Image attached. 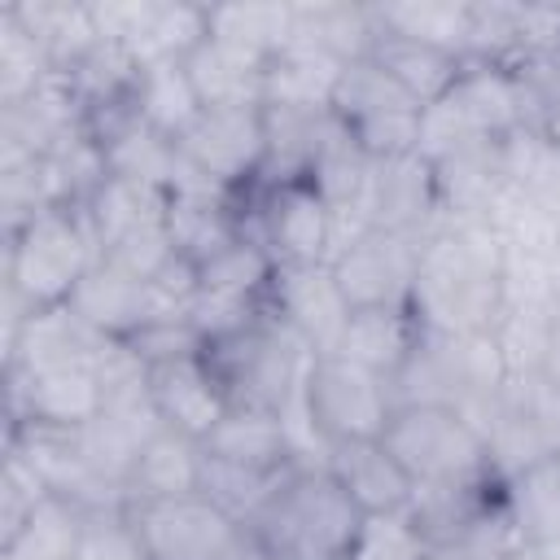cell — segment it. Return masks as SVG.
<instances>
[{"instance_id":"34","label":"cell","mask_w":560,"mask_h":560,"mask_svg":"<svg viewBox=\"0 0 560 560\" xmlns=\"http://www.w3.org/2000/svg\"><path fill=\"white\" fill-rule=\"evenodd\" d=\"M429 551L433 547L424 542L411 512H394V516H368L363 521L350 560H429Z\"/></svg>"},{"instance_id":"23","label":"cell","mask_w":560,"mask_h":560,"mask_svg":"<svg viewBox=\"0 0 560 560\" xmlns=\"http://www.w3.org/2000/svg\"><path fill=\"white\" fill-rule=\"evenodd\" d=\"M171 206V192L162 188H149V184H136V179H122V175H105V184L79 206L88 228H92V241L96 249H114L127 232L162 219Z\"/></svg>"},{"instance_id":"27","label":"cell","mask_w":560,"mask_h":560,"mask_svg":"<svg viewBox=\"0 0 560 560\" xmlns=\"http://www.w3.org/2000/svg\"><path fill=\"white\" fill-rule=\"evenodd\" d=\"M372 35V4H293V39L328 52L341 66L368 57Z\"/></svg>"},{"instance_id":"19","label":"cell","mask_w":560,"mask_h":560,"mask_svg":"<svg viewBox=\"0 0 560 560\" xmlns=\"http://www.w3.org/2000/svg\"><path fill=\"white\" fill-rule=\"evenodd\" d=\"M372 22H376V18H372ZM368 61L381 66V70H385L411 101H420L424 109L438 105V101H446L451 88H455L459 74H464V57L442 52V48H433V44H420V39H411V35L385 31L381 22H376V35H372Z\"/></svg>"},{"instance_id":"9","label":"cell","mask_w":560,"mask_h":560,"mask_svg":"<svg viewBox=\"0 0 560 560\" xmlns=\"http://www.w3.org/2000/svg\"><path fill=\"white\" fill-rule=\"evenodd\" d=\"M9 429H83L105 411V389L92 359H61L44 368H4Z\"/></svg>"},{"instance_id":"31","label":"cell","mask_w":560,"mask_h":560,"mask_svg":"<svg viewBox=\"0 0 560 560\" xmlns=\"http://www.w3.org/2000/svg\"><path fill=\"white\" fill-rule=\"evenodd\" d=\"M79 529H83V508L61 494H48L0 551L26 556V560H70Z\"/></svg>"},{"instance_id":"3","label":"cell","mask_w":560,"mask_h":560,"mask_svg":"<svg viewBox=\"0 0 560 560\" xmlns=\"http://www.w3.org/2000/svg\"><path fill=\"white\" fill-rule=\"evenodd\" d=\"M96 258L101 249L79 206L35 210L4 232V293L26 311L66 306Z\"/></svg>"},{"instance_id":"35","label":"cell","mask_w":560,"mask_h":560,"mask_svg":"<svg viewBox=\"0 0 560 560\" xmlns=\"http://www.w3.org/2000/svg\"><path fill=\"white\" fill-rule=\"evenodd\" d=\"M70 560H144L140 538L127 521V508H96L83 512V529Z\"/></svg>"},{"instance_id":"37","label":"cell","mask_w":560,"mask_h":560,"mask_svg":"<svg viewBox=\"0 0 560 560\" xmlns=\"http://www.w3.org/2000/svg\"><path fill=\"white\" fill-rule=\"evenodd\" d=\"M538 381L560 389V315L551 324V337H547V350H542V368H538Z\"/></svg>"},{"instance_id":"16","label":"cell","mask_w":560,"mask_h":560,"mask_svg":"<svg viewBox=\"0 0 560 560\" xmlns=\"http://www.w3.org/2000/svg\"><path fill=\"white\" fill-rule=\"evenodd\" d=\"M149 402L166 429H179L197 442H206V433L228 411V398H223V389H219V381L201 354L149 368Z\"/></svg>"},{"instance_id":"21","label":"cell","mask_w":560,"mask_h":560,"mask_svg":"<svg viewBox=\"0 0 560 560\" xmlns=\"http://www.w3.org/2000/svg\"><path fill=\"white\" fill-rule=\"evenodd\" d=\"M201 468H206L201 442L179 429L158 424L127 472V503L192 494V490H201Z\"/></svg>"},{"instance_id":"6","label":"cell","mask_w":560,"mask_h":560,"mask_svg":"<svg viewBox=\"0 0 560 560\" xmlns=\"http://www.w3.org/2000/svg\"><path fill=\"white\" fill-rule=\"evenodd\" d=\"M298 407H302L306 424L315 429V438L328 451L337 442L381 438L398 398H394V385L385 376H376L363 363L328 350V354H311Z\"/></svg>"},{"instance_id":"8","label":"cell","mask_w":560,"mask_h":560,"mask_svg":"<svg viewBox=\"0 0 560 560\" xmlns=\"http://www.w3.org/2000/svg\"><path fill=\"white\" fill-rule=\"evenodd\" d=\"M122 508L144 560H232L245 547V525L201 490Z\"/></svg>"},{"instance_id":"2","label":"cell","mask_w":560,"mask_h":560,"mask_svg":"<svg viewBox=\"0 0 560 560\" xmlns=\"http://www.w3.org/2000/svg\"><path fill=\"white\" fill-rule=\"evenodd\" d=\"M363 521L324 464H298L245 521V538L262 560H350Z\"/></svg>"},{"instance_id":"28","label":"cell","mask_w":560,"mask_h":560,"mask_svg":"<svg viewBox=\"0 0 560 560\" xmlns=\"http://www.w3.org/2000/svg\"><path fill=\"white\" fill-rule=\"evenodd\" d=\"M508 503L529 547H556L560 542V451L512 472Z\"/></svg>"},{"instance_id":"1","label":"cell","mask_w":560,"mask_h":560,"mask_svg":"<svg viewBox=\"0 0 560 560\" xmlns=\"http://www.w3.org/2000/svg\"><path fill=\"white\" fill-rule=\"evenodd\" d=\"M411 306L433 332H486L503 311V245L486 219H442L420 245Z\"/></svg>"},{"instance_id":"11","label":"cell","mask_w":560,"mask_h":560,"mask_svg":"<svg viewBox=\"0 0 560 560\" xmlns=\"http://www.w3.org/2000/svg\"><path fill=\"white\" fill-rule=\"evenodd\" d=\"M420 245L416 236H398V232H381L368 228L354 241H346L337 249V258L328 262L341 298L350 302V311L363 306H407L416 293V276H420Z\"/></svg>"},{"instance_id":"33","label":"cell","mask_w":560,"mask_h":560,"mask_svg":"<svg viewBox=\"0 0 560 560\" xmlns=\"http://www.w3.org/2000/svg\"><path fill=\"white\" fill-rule=\"evenodd\" d=\"M52 490L44 486V477L35 472V464L18 451L4 446V472H0V547L26 525V516L48 499Z\"/></svg>"},{"instance_id":"5","label":"cell","mask_w":560,"mask_h":560,"mask_svg":"<svg viewBox=\"0 0 560 560\" xmlns=\"http://www.w3.org/2000/svg\"><path fill=\"white\" fill-rule=\"evenodd\" d=\"M381 442L416 486H468L494 472L486 433L451 402H398Z\"/></svg>"},{"instance_id":"4","label":"cell","mask_w":560,"mask_h":560,"mask_svg":"<svg viewBox=\"0 0 560 560\" xmlns=\"http://www.w3.org/2000/svg\"><path fill=\"white\" fill-rule=\"evenodd\" d=\"M201 359L214 372L228 407L284 411L302 389L311 350L271 306H262V315L254 324L206 341Z\"/></svg>"},{"instance_id":"39","label":"cell","mask_w":560,"mask_h":560,"mask_svg":"<svg viewBox=\"0 0 560 560\" xmlns=\"http://www.w3.org/2000/svg\"><path fill=\"white\" fill-rule=\"evenodd\" d=\"M508 560H547V556H542L538 547H521V551H516V556H508Z\"/></svg>"},{"instance_id":"32","label":"cell","mask_w":560,"mask_h":560,"mask_svg":"<svg viewBox=\"0 0 560 560\" xmlns=\"http://www.w3.org/2000/svg\"><path fill=\"white\" fill-rule=\"evenodd\" d=\"M48 74H57L48 48L9 9H0V109L31 96Z\"/></svg>"},{"instance_id":"22","label":"cell","mask_w":560,"mask_h":560,"mask_svg":"<svg viewBox=\"0 0 560 560\" xmlns=\"http://www.w3.org/2000/svg\"><path fill=\"white\" fill-rule=\"evenodd\" d=\"M197 280H201L197 298L258 311V306H267V293H271V280H276V258L262 245L236 236L232 245H223L219 254H210L197 267Z\"/></svg>"},{"instance_id":"7","label":"cell","mask_w":560,"mask_h":560,"mask_svg":"<svg viewBox=\"0 0 560 560\" xmlns=\"http://www.w3.org/2000/svg\"><path fill=\"white\" fill-rule=\"evenodd\" d=\"M328 109L341 118V127L359 140V149H363L372 162L402 158V153L420 149L424 105L411 101V96H407L381 66H372L368 57L341 66Z\"/></svg>"},{"instance_id":"25","label":"cell","mask_w":560,"mask_h":560,"mask_svg":"<svg viewBox=\"0 0 560 560\" xmlns=\"http://www.w3.org/2000/svg\"><path fill=\"white\" fill-rule=\"evenodd\" d=\"M188 79L206 109H236V105H262V74L267 66L223 48L219 39H201L197 52L184 61Z\"/></svg>"},{"instance_id":"17","label":"cell","mask_w":560,"mask_h":560,"mask_svg":"<svg viewBox=\"0 0 560 560\" xmlns=\"http://www.w3.org/2000/svg\"><path fill=\"white\" fill-rule=\"evenodd\" d=\"M201 451L223 464L262 468V472H289L298 468V451L289 438V424L280 411H254V407H228L223 420L206 433Z\"/></svg>"},{"instance_id":"40","label":"cell","mask_w":560,"mask_h":560,"mask_svg":"<svg viewBox=\"0 0 560 560\" xmlns=\"http://www.w3.org/2000/svg\"><path fill=\"white\" fill-rule=\"evenodd\" d=\"M0 560H26V556H13V551H0Z\"/></svg>"},{"instance_id":"36","label":"cell","mask_w":560,"mask_h":560,"mask_svg":"<svg viewBox=\"0 0 560 560\" xmlns=\"http://www.w3.org/2000/svg\"><path fill=\"white\" fill-rule=\"evenodd\" d=\"M175 254H179V249H175V241H171V232H166V214H162V219H153V223L127 232V236H122L114 249H105L101 258L114 262V267H122V271H131V276H140V280H153Z\"/></svg>"},{"instance_id":"10","label":"cell","mask_w":560,"mask_h":560,"mask_svg":"<svg viewBox=\"0 0 560 560\" xmlns=\"http://www.w3.org/2000/svg\"><path fill=\"white\" fill-rule=\"evenodd\" d=\"M179 158L210 179L214 188L232 192L267 171V118L262 105L236 109H201V118L175 140Z\"/></svg>"},{"instance_id":"13","label":"cell","mask_w":560,"mask_h":560,"mask_svg":"<svg viewBox=\"0 0 560 560\" xmlns=\"http://www.w3.org/2000/svg\"><path fill=\"white\" fill-rule=\"evenodd\" d=\"M66 306H70V315L79 324H88L105 341H127L144 324L171 319V315H162L149 280H140V276H131V271H122V267H114L105 258L92 262V271L79 280V289L70 293Z\"/></svg>"},{"instance_id":"12","label":"cell","mask_w":560,"mask_h":560,"mask_svg":"<svg viewBox=\"0 0 560 560\" xmlns=\"http://www.w3.org/2000/svg\"><path fill=\"white\" fill-rule=\"evenodd\" d=\"M363 223L398 236L424 241L442 223V197H438V175L433 162L411 149L402 158H385L372 166L368 192H363Z\"/></svg>"},{"instance_id":"14","label":"cell","mask_w":560,"mask_h":560,"mask_svg":"<svg viewBox=\"0 0 560 560\" xmlns=\"http://www.w3.org/2000/svg\"><path fill=\"white\" fill-rule=\"evenodd\" d=\"M267 306L306 341L311 354L337 350L350 324V302L341 298L328 267H276Z\"/></svg>"},{"instance_id":"29","label":"cell","mask_w":560,"mask_h":560,"mask_svg":"<svg viewBox=\"0 0 560 560\" xmlns=\"http://www.w3.org/2000/svg\"><path fill=\"white\" fill-rule=\"evenodd\" d=\"M140 109H144L149 131L179 140L201 118L206 105H201L184 61H149V66H140Z\"/></svg>"},{"instance_id":"26","label":"cell","mask_w":560,"mask_h":560,"mask_svg":"<svg viewBox=\"0 0 560 560\" xmlns=\"http://www.w3.org/2000/svg\"><path fill=\"white\" fill-rule=\"evenodd\" d=\"M52 57L57 70H70L74 61H83L101 35L92 22V4H70V0H13L4 4Z\"/></svg>"},{"instance_id":"18","label":"cell","mask_w":560,"mask_h":560,"mask_svg":"<svg viewBox=\"0 0 560 560\" xmlns=\"http://www.w3.org/2000/svg\"><path fill=\"white\" fill-rule=\"evenodd\" d=\"M446 101L481 140H508L525 127V88L512 66L464 61V74Z\"/></svg>"},{"instance_id":"24","label":"cell","mask_w":560,"mask_h":560,"mask_svg":"<svg viewBox=\"0 0 560 560\" xmlns=\"http://www.w3.org/2000/svg\"><path fill=\"white\" fill-rule=\"evenodd\" d=\"M210 39L258 66H271V57L293 39V4H210Z\"/></svg>"},{"instance_id":"20","label":"cell","mask_w":560,"mask_h":560,"mask_svg":"<svg viewBox=\"0 0 560 560\" xmlns=\"http://www.w3.org/2000/svg\"><path fill=\"white\" fill-rule=\"evenodd\" d=\"M420 337H424V324L411 302L407 306H363V311H350L337 354L363 363L368 372H376L394 385V376L402 372V363L411 359Z\"/></svg>"},{"instance_id":"30","label":"cell","mask_w":560,"mask_h":560,"mask_svg":"<svg viewBox=\"0 0 560 560\" xmlns=\"http://www.w3.org/2000/svg\"><path fill=\"white\" fill-rule=\"evenodd\" d=\"M372 18L385 31L411 35L420 44H433L442 52L468 57V26H472V4H451V0H411V4H372Z\"/></svg>"},{"instance_id":"38","label":"cell","mask_w":560,"mask_h":560,"mask_svg":"<svg viewBox=\"0 0 560 560\" xmlns=\"http://www.w3.org/2000/svg\"><path fill=\"white\" fill-rule=\"evenodd\" d=\"M429 560H468L464 551H455V547H433L429 551Z\"/></svg>"},{"instance_id":"15","label":"cell","mask_w":560,"mask_h":560,"mask_svg":"<svg viewBox=\"0 0 560 560\" xmlns=\"http://www.w3.org/2000/svg\"><path fill=\"white\" fill-rule=\"evenodd\" d=\"M324 468L337 477V486L350 494V503L363 516H394V512H407L416 499V481L381 438L328 446Z\"/></svg>"}]
</instances>
